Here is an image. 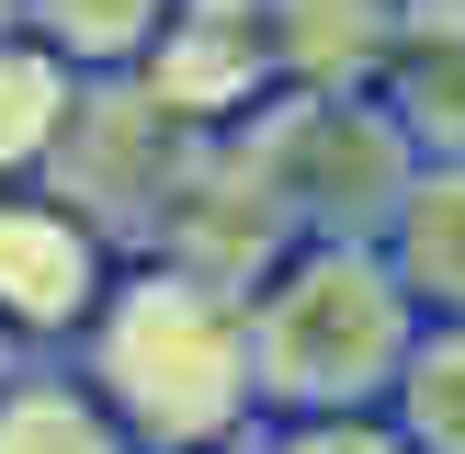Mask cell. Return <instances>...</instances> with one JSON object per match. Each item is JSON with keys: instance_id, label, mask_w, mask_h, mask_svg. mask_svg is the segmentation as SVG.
<instances>
[{"instance_id": "obj_1", "label": "cell", "mask_w": 465, "mask_h": 454, "mask_svg": "<svg viewBox=\"0 0 465 454\" xmlns=\"http://www.w3.org/2000/svg\"><path fill=\"white\" fill-rule=\"evenodd\" d=\"M91 398L125 420L136 454H227L262 420L239 295L148 250L114 295H91Z\"/></svg>"}, {"instance_id": "obj_2", "label": "cell", "mask_w": 465, "mask_h": 454, "mask_svg": "<svg viewBox=\"0 0 465 454\" xmlns=\"http://www.w3.org/2000/svg\"><path fill=\"white\" fill-rule=\"evenodd\" d=\"M239 318H250V398H262V420L386 409L409 340H420V295L398 284L386 239H295L239 295Z\"/></svg>"}, {"instance_id": "obj_3", "label": "cell", "mask_w": 465, "mask_h": 454, "mask_svg": "<svg viewBox=\"0 0 465 454\" xmlns=\"http://www.w3.org/2000/svg\"><path fill=\"white\" fill-rule=\"evenodd\" d=\"M216 136L262 171V193L284 204L295 239H386L409 171H420V148H409V125L375 103V80H352V91L284 80V91H262L239 125H216Z\"/></svg>"}, {"instance_id": "obj_4", "label": "cell", "mask_w": 465, "mask_h": 454, "mask_svg": "<svg viewBox=\"0 0 465 454\" xmlns=\"http://www.w3.org/2000/svg\"><path fill=\"white\" fill-rule=\"evenodd\" d=\"M204 136L216 125H193L148 68H80V103H68L57 148H45V182H57L68 216L114 227V239H159V216L182 204Z\"/></svg>"}, {"instance_id": "obj_5", "label": "cell", "mask_w": 465, "mask_h": 454, "mask_svg": "<svg viewBox=\"0 0 465 454\" xmlns=\"http://www.w3.org/2000/svg\"><path fill=\"white\" fill-rule=\"evenodd\" d=\"M148 68L193 125H239L262 91H284V45H272V0H171L148 35Z\"/></svg>"}, {"instance_id": "obj_6", "label": "cell", "mask_w": 465, "mask_h": 454, "mask_svg": "<svg viewBox=\"0 0 465 454\" xmlns=\"http://www.w3.org/2000/svg\"><path fill=\"white\" fill-rule=\"evenodd\" d=\"M91 295H103V239H91V216H68L57 193L45 204L0 193V318H12V330H80Z\"/></svg>"}, {"instance_id": "obj_7", "label": "cell", "mask_w": 465, "mask_h": 454, "mask_svg": "<svg viewBox=\"0 0 465 454\" xmlns=\"http://www.w3.org/2000/svg\"><path fill=\"white\" fill-rule=\"evenodd\" d=\"M375 103L409 125L420 159H465V0H398L375 57Z\"/></svg>"}, {"instance_id": "obj_8", "label": "cell", "mask_w": 465, "mask_h": 454, "mask_svg": "<svg viewBox=\"0 0 465 454\" xmlns=\"http://www.w3.org/2000/svg\"><path fill=\"white\" fill-rule=\"evenodd\" d=\"M386 262L420 295V318H465V159H420L386 216Z\"/></svg>"}, {"instance_id": "obj_9", "label": "cell", "mask_w": 465, "mask_h": 454, "mask_svg": "<svg viewBox=\"0 0 465 454\" xmlns=\"http://www.w3.org/2000/svg\"><path fill=\"white\" fill-rule=\"evenodd\" d=\"M386 35H398V0H272V45H284V80H318V91L375 80Z\"/></svg>"}, {"instance_id": "obj_10", "label": "cell", "mask_w": 465, "mask_h": 454, "mask_svg": "<svg viewBox=\"0 0 465 454\" xmlns=\"http://www.w3.org/2000/svg\"><path fill=\"white\" fill-rule=\"evenodd\" d=\"M68 103H80V68H68L35 23H23V35H0V182H12V171H45Z\"/></svg>"}, {"instance_id": "obj_11", "label": "cell", "mask_w": 465, "mask_h": 454, "mask_svg": "<svg viewBox=\"0 0 465 454\" xmlns=\"http://www.w3.org/2000/svg\"><path fill=\"white\" fill-rule=\"evenodd\" d=\"M386 409H398V431L420 454H465V318H420Z\"/></svg>"}, {"instance_id": "obj_12", "label": "cell", "mask_w": 465, "mask_h": 454, "mask_svg": "<svg viewBox=\"0 0 465 454\" xmlns=\"http://www.w3.org/2000/svg\"><path fill=\"white\" fill-rule=\"evenodd\" d=\"M0 454H136L91 386H0Z\"/></svg>"}, {"instance_id": "obj_13", "label": "cell", "mask_w": 465, "mask_h": 454, "mask_svg": "<svg viewBox=\"0 0 465 454\" xmlns=\"http://www.w3.org/2000/svg\"><path fill=\"white\" fill-rule=\"evenodd\" d=\"M23 23H35L68 68H136L148 35L171 23V0H23Z\"/></svg>"}, {"instance_id": "obj_14", "label": "cell", "mask_w": 465, "mask_h": 454, "mask_svg": "<svg viewBox=\"0 0 465 454\" xmlns=\"http://www.w3.org/2000/svg\"><path fill=\"white\" fill-rule=\"evenodd\" d=\"M262 454H420L398 431V409H295L262 431Z\"/></svg>"}, {"instance_id": "obj_15", "label": "cell", "mask_w": 465, "mask_h": 454, "mask_svg": "<svg viewBox=\"0 0 465 454\" xmlns=\"http://www.w3.org/2000/svg\"><path fill=\"white\" fill-rule=\"evenodd\" d=\"M0 386H12V318H0Z\"/></svg>"}, {"instance_id": "obj_16", "label": "cell", "mask_w": 465, "mask_h": 454, "mask_svg": "<svg viewBox=\"0 0 465 454\" xmlns=\"http://www.w3.org/2000/svg\"><path fill=\"white\" fill-rule=\"evenodd\" d=\"M0 35H23V0H0Z\"/></svg>"}]
</instances>
